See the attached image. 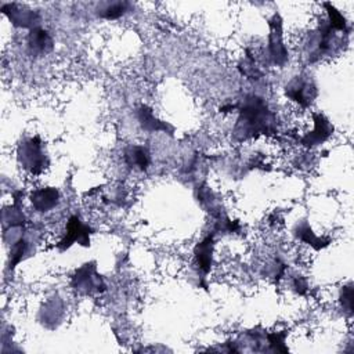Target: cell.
Returning a JSON list of instances; mask_svg holds the SVG:
<instances>
[{
    "mask_svg": "<svg viewBox=\"0 0 354 354\" xmlns=\"http://www.w3.org/2000/svg\"><path fill=\"white\" fill-rule=\"evenodd\" d=\"M295 235L297 239H300L301 242L310 245L313 249L315 250H319V249H324L326 248L329 243H330V239L329 238H324V236H317L311 227L308 225V223L306 220L300 221L296 224L295 227Z\"/></svg>",
    "mask_w": 354,
    "mask_h": 354,
    "instance_id": "5bb4252c",
    "label": "cell"
},
{
    "mask_svg": "<svg viewBox=\"0 0 354 354\" xmlns=\"http://www.w3.org/2000/svg\"><path fill=\"white\" fill-rule=\"evenodd\" d=\"M313 122L314 129L300 138V144L307 148H313L325 142L333 133V126L324 115L313 113Z\"/></svg>",
    "mask_w": 354,
    "mask_h": 354,
    "instance_id": "52a82bcc",
    "label": "cell"
},
{
    "mask_svg": "<svg viewBox=\"0 0 354 354\" xmlns=\"http://www.w3.org/2000/svg\"><path fill=\"white\" fill-rule=\"evenodd\" d=\"M72 288L82 295H93L101 293L105 290V283L102 277L97 272V266L94 261L83 264L79 270H76L75 275L71 281Z\"/></svg>",
    "mask_w": 354,
    "mask_h": 354,
    "instance_id": "277c9868",
    "label": "cell"
},
{
    "mask_svg": "<svg viewBox=\"0 0 354 354\" xmlns=\"http://www.w3.org/2000/svg\"><path fill=\"white\" fill-rule=\"evenodd\" d=\"M242 75L248 76L249 79H260L263 76V72L260 71V68L256 65L254 57L249 53V50L246 51V57L243 59V62L239 66Z\"/></svg>",
    "mask_w": 354,
    "mask_h": 354,
    "instance_id": "2e32d148",
    "label": "cell"
},
{
    "mask_svg": "<svg viewBox=\"0 0 354 354\" xmlns=\"http://www.w3.org/2000/svg\"><path fill=\"white\" fill-rule=\"evenodd\" d=\"M285 94L301 108H308L318 95L317 86L310 76H295L286 86Z\"/></svg>",
    "mask_w": 354,
    "mask_h": 354,
    "instance_id": "5b68a950",
    "label": "cell"
},
{
    "mask_svg": "<svg viewBox=\"0 0 354 354\" xmlns=\"http://www.w3.org/2000/svg\"><path fill=\"white\" fill-rule=\"evenodd\" d=\"M54 47L53 37L50 33L41 28L30 29L28 35V50L33 55H46Z\"/></svg>",
    "mask_w": 354,
    "mask_h": 354,
    "instance_id": "30bf717a",
    "label": "cell"
},
{
    "mask_svg": "<svg viewBox=\"0 0 354 354\" xmlns=\"http://www.w3.org/2000/svg\"><path fill=\"white\" fill-rule=\"evenodd\" d=\"M18 162L32 174L41 173L48 166V159L43 151V144L39 136L24 140L17 149Z\"/></svg>",
    "mask_w": 354,
    "mask_h": 354,
    "instance_id": "7a4b0ae2",
    "label": "cell"
},
{
    "mask_svg": "<svg viewBox=\"0 0 354 354\" xmlns=\"http://www.w3.org/2000/svg\"><path fill=\"white\" fill-rule=\"evenodd\" d=\"M126 165L138 171H145L151 163V155L148 149L142 145H130L124 149L123 153Z\"/></svg>",
    "mask_w": 354,
    "mask_h": 354,
    "instance_id": "4fadbf2b",
    "label": "cell"
},
{
    "mask_svg": "<svg viewBox=\"0 0 354 354\" xmlns=\"http://www.w3.org/2000/svg\"><path fill=\"white\" fill-rule=\"evenodd\" d=\"M268 43H267V59L275 66H283L288 61V48L283 44L282 18L275 12L268 19Z\"/></svg>",
    "mask_w": 354,
    "mask_h": 354,
    "instance_id": "3957f363",
    "label": "cell"
},
{
    "mask_svg": "<svg viewBox=\"0 0 354 354\" xmlns=\"http://www.w3.org/2000/svg\"><path fill=\"white\" fill-rule=\"evenodd\" d=\"M129 11V3L126 1H112L106 3L98 10V17L105 19H116Z\"/></svg>",
    "mask_w": 354,
    "mask_h": 354,
    "instance_id": "9a60e30c",
    "label": "cell"
},
{
    "mask_svg": "<svg viewBox=\"0 0 354 354\" xmlns=\"http://www.w3.org/2000/svg\"><path fill=\"white\" fill-rule=\"evenodd\" d=\"M58 201H59V192L53 187L39 188L33 191L30 195L32 206L40 213H47L51 209H54L58 205Z\"/></svg>",
    "mask_w": 354,
    "mask_h": 354,
    "instance_id": "8fae6325",
    "label": "cell"
},
{
    "mask_svg": "<svg viewBox=\"0 0 354 354\" xmlns=\"http://www.w3.org/2000/svg\"><path fill=\"white\" fill-rule=\"evenodd\" d=\"M213 249H214V234H209L194 248V264L202 278H205L213 264Z\"/></svg>",
    "mask_w": 354,
    "mask_h": 354,
    "instance_id": "ba28073f",
    "label": "cell"
},
{
    "mask_svg": "<svg viewBox=\"0 0 354 354\" xmlns=\"http://www.w3.org/2000/svg\"><path fill=\"white\" fill-rule=\"evenodd\" d=\"M137 119L141 124V127L147 131H166L167 134H173L174 127L160 119H158L152 109L148 108L147 105H141L137 109Z\"/></svg>",
    "mask_w": 354,
    "mask_h": 354,
    "instance_id": "7c38bea8",
    "label": "cell"
},
{
    "mask_svg": "<svg viewBox=\"0 0 354 354\" xmlns=\"http://www.w3.org/2000/svg\"><path fill=\"white\" fill-rule=\"evenodd\" d=\"M1 11L10 18L11 24L19 28H37L36 24L39 21V14L25 6L12 3V4H4L1 7Z\"/></svg>",
    "mask_w": 354,
    "mask_h": 354,
    "instance_id": "9c48e42d",
    "label": "cell"
},
{
    "mask_svg": "<svg viewBox=\"0 0 354 354\" xmlns=\"http://www.w3.org/2000/svg\"><path fill=\"white\" fill-rule=\"evenodd\" d=\"M91 234H93V230L87 224H84L79 218V216H71L66 223L65 234H64L62 239L57 243V248L62 252V250H66L68 248H71L76 242L82 246H90V235Z\"/></svg>",
    "mask_w": 354,
    "mask_h": 354,
    "instance_id": "8992f818",
    "label": "cell"
},
{
    "mask_svg": "<svg viewBox=\"0 0 354 354\" xmlns=\"http://www.w3.org/2000/svg\"><path fill=\"white\" fill-rule=\"evenodd\" d=\"M340 301L343 308L351 315L353 314V285L351 283L343 286L340 293Z\"/></svg>",
    "mask_w": 354,
    "mask_h": 354,
    "instance_id": "e0dca14e",
    "label": "cell"
},
{
    "mask_svg": "<svg viewBox=\"0 0 354 354\" xmlns=\"http://www.w3.org/2000/svg\"><path fill=\"white\" fill-rule=\"evenodd\" d=\"M238 108V119L232 127V137L236 141H246L259 136L277 133V115L267 102L257 95H246Z\"/></svg>",
    "mask_w": 354,
    "mask_h": 354,
    "instance_id": "6da1fadb",
    "label": "cell"
}]
</instances>
